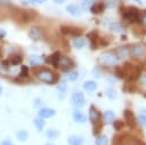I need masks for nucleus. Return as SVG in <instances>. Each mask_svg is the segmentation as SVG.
<instances>
[{
  "label": "nucleus",
  "mask_w": 146,
  "mask_h": 145,
  "mask_svg": "<svg viewBox=\"0 0 146 145\" xmlns=\"http://www.w3.org/2000/svg\"><path fill=\"white\" fill-rule=\"evenodd\" d=\"M60 31L65 35H71V37H75V38H78L79 35L82 34V30H80L76 26H70V25H62Z\"/></svg>",
  "instance_id": "obj_6"
},
{
  "label": "nucleus",
  "mask_w": 146,
  "mask_h": 145,
  "mask_svg": "<svg viewBox=\"0 0 146 145\" xmlns=\"http://www.w3.org/2000/svg\"><path fill=\"white\" fill-rule=\"evenodd\" d=\"M35 76L41 82L49 83V84H52V83H55L57 81V75L51 70H48V69H41V70H39L35 73Z\"/></svg>",
  "instance_id": "obj_3"
},
{
  "label": "nucleus",
  "mask_w": 146,
  "mask_h": 145,
  "mask_svg": "<svg viewBox=\"0 0 146 145\" xmlns=\"http://www.w3.org/2000/svg\"><path fill=\"white\" fill-rule=\"evenodd\" d=\"M46 136L49 138V139H55V138H57L58 136H59V130H57V129H48L47 131H46Z\"/></svg>",
  "instance_id": "obj_26"
},
{
  "label": "nucleus",
  "mask_w": 146,
  "mask_h": 145,
  "mask_svg": "<svg viewBox=\"0 0 146 145\" xmlns=\"http://www.w3.org/2000/svg\"><path fill=\"white\" fill-rule=\"evenodd\" d=\"M5 35H6V31H5L3 29L0 27V38H3Z\"/></svg>",
  "instance_id": "obj_42"
},
{
  "label": "nucleus",
  "mask_w": 146,
  "mask_h": 145,
  "mask_svg": "<svg viewBox=\"0 0 146 145\" xmlns=\"http://www.w3.org/2000/svg\"><path fill=\"white\" fill-rule=\"evenodd\" d=\"M42 35H43V32H42V29L40 26H32L29 31V37L34 41L41 40Z\"/></svg>",
  "instance_id": "obj_10"
},
{
  "label": "nucleus",
  "mask_w": 146,
  "mask_h": 145,
  "mask_svg": "<svg viewBox=\"0 0 146 145\" xmlns=\"http://www.w3.org/2000/svg\"><path fill=\"white\" fill-rule=\"evenodd\" d=\"M124 26L121 24V23H112L111 25H110V30L112 31V32H115V33H121V32H123L124 31Z\"/></svg>",
  "instance_id": "obj_21"
},
{
  "label": "nucleus",
  "mask_w": 146,
  "mask_h": 145,
  "mask_svg": "<svg viewBox=\"0 0 146 145\" xmlns=\"http://www.w3.org/2000/svg\"><path fill=\"white\" fill-rule=\"evenodd\" d=\"M114 118H115V113L113 111H106L104 114H103V120L104 122L106 123H111L114 121Z\"/></svg>",
  "instance_id": "obj_20"
},
{
  "label": "nucleus",
  "mask_w": 146,
  "mask_h": 145,
  "mask_svg": "<svg viewBox=\"0 0 146 145\" xmlns=\"http://www.w3.org/2000/svg\"><path fill=\"white\" fill-rule=\"evenodd\" d=\"M78 78H79V72L75 71V70L70 71V72L67 73V79H68L70 81H75Z\"/></svg>",
  "instance_id": "obj_29"
},
{
  "label": "nucleus",
  "mask_w": 146,
  "mask_h": 145,
  "mask_svg": "<svg viewBox=\"0 0 146 145\" xmlns=\"http://www.w3.org/2000/svg\"><path fill=\"white\" fill-rule=\"evenodd\" d=\"M44 145H54V144H51V143H47V144H44Z\"/></svg>",
  "instance_id": "obj_45"
},
{
  "label": "nucleus",
  "mask_w": 146,
  "mask_h": 145,
  "mask_svg": "<svg viewBox=\"0 0 146 145\" xmlns=\"http://www.w3.org/2000/svg\"><path fill=\"white\" fill-rule=\"evenodd\" d=\"M135 2H137V3H139V5H141L143 2H141V0H133Z\"/></svg>",
  "instance_id": "obj_44"
},
{
  "label": "nucleus",
  "mask_w": 146,
  "mask_h": 145,
  "mask_svg": "<svg viewBox=\"0 0 146 145\" xmlns=\"http://www.w3.org/2000/svg\"><path fill=\"white\" fill-rule=\"evenodd\" d=\"M138 82H139V84L141 87H146V71L140 73V75L138 78Z\"/></svg>",
  "instance_id": "obj_30"
},
{
  "label": "nucleus",
  "mask_w": 146,
  "mask_h": 145,
  "mask_svg": "<svg viewBox=\"0 0 146 145\" xmlns=\"http://www.w3.org/2000/svg\"><path fill=\"white\" fill-rule=\"evenodd\" d=\"M99 61L104 64V65H107V66H115L117 64V57L114 53L112 51H104L100 54L99 56Z\"/></svg>",
  "instance_id": "obj_4"
},
{
  "label": "nucleus",
  "mask_w": 146,
  "mask_h": 145,
  "mask_svg": "<svg viewBox=\"0 0 146 145\" xmlns=\"http://www.w3.org/2000/svg\"><path fill=\"white\" fill-rule=\"evenodd\" d=\"M68 145H83V138L79 135H72L67 139Z\"/></svg>",
  "instance_id": "obj_15"
},
{
  "label": "nucleus",
  "mask_w": 146,
  "mask_h": 145,
  "mask_svg": "<svg viewBox=\"0 0 146 145\" xmlns=\"http://www.w3.org/2000/svg\"><path fill=\"white\" fill-rule=\"evenodd\" d=\"M33 123H34V127H35V129L38 131H42V129L44 128V123L46 122H44V119H42L40 116H36V118H34Z\"/></svg>",
  "instance_id": "obj_18"
},
{
  "label": "nucleus",
  "mask_w": 146,
  "mask_h": 145,
  "mask_svg": "<svg viewBox=\"0 0 146 145\" xmlns=\"http://www.w3.org/2000/svg\"><path fill=\"white\" fill-rule=\"evenodd\" d=\"M60 53L59 51H56V53H54L49 58H48V62L50 63V64H52L55 67H58V61H59V58H60Z\"/></svg>",
  "instance_id": "obj_19"
},
{
  "label": "nucleus",
  "mask_w": 146,
  "mask_h": 145,
  "mask_svg": "<svg viewBox=\"0 0 146 145\" xmlns=\"http://www.w3.org/2000/svg\"><path fill=\"white\" fill-rule=\"evenodd\" d=\"M96 145H107L108 143V137L106 135H98L96 138Z\"/></svg>",
  "instance_id": "obj_27"
},
{
  "label": "nucleus",
  "mask_w": 146,
  "mask_h": 145,
  "mask_svg": "<svg viewBox=\"0 0 146 145\" xmlns=\"http://www.w3.org/2000/svg\"><path fill=\"white\" fill-rule=\"evenodd\" d=\"M96 88H97V83L95 81H92V80L86 81L83 83V89L87 90V91H94V90H96Z\"/></svg>",
  "instance_id": "obj_23"
},
{
  "label": "nucleus",
  "mask_w": 146,
  "mask_h": 145,
  "mask_svg": "<svg viewBox=\"0 0 146 145\" xmlns=\"http://www.w3.org/2000/svg\"><path fill=\"white\" fill-rule=\"evenodd\" d=\"M117 57V59H123L125 57H128L130 55L129 53V47L128 46H120L119 48H116L115 53H114Z\"/></svg>",
  "instance_id": "obj_12"
},
{
  "label": "nucleus",
  "mask_w": 146,
  "mask_h": 145,
  "mask_svg": "<svg viewBox=\"0 0 146 145\" xmlns=\"http://www.w3.org/2000/svg\"><path fill=\"white\" fill-rule=\"evenodd\" d=\"M123 116H124V120L127 122V124L130 127V128H135L136 124H137V119L133 114V112L129 108H125L124 112H123Z\"/></svg>",
  "instance_id": "obj_8"
},
{
  "label": "nucleus",
  "mask_w": 146,
  "mask_h": 145,
  "mask_svg": "<svg viewBox=\"0 0 146 145\" xmlns=\"http://www.w3.org/2000/svg\"><path fill=\"white\" fill-rule=\"evenodd\" d=\"M30 1L33 2V3H38V5H39V3H43L46 0H30Z\"/></svg>",
  "instance_id": "obj_41"
},
{
  "label": "nucleus",
  "mask_w": 146,
  "mask_h": 145,
  "mask_svg": "<svg viewBox=\"0 0 146 145\" xmlns=\"http://www.w3.org/2000/svg\"><path fill=\"white\" fill-rule=\"evenodd\" d=\"M89 120L94 124V134L98 136L99 130L103 129V122H102L103 118H102V113L94 105H91L89 108Z\"/></svg>",
  "instance_id": "obj_1"
},
{
  "label": "nucleus",
  "mask_w": 146,
  "mask_h": 145,
  "mask_svg": "<svg viewBox=\"0 0 146 145\" xmlns=\"http://www.w3.org/2000/svg\"><path fill=\"white\" fill-rule=\"evenodd\" d=\"M66 88H67V87H66L65 83H60V84L58 86V91H59V92H65V91H66Z\"/></svg>",
  "instance_id": "obj_36"
},
{
  "label": "nucleus",
  "mask_w": 146,
  "mask_h": 145,
  "mask_svg": "<svg viewBox=\"0 0 146 145\" xmlns=\"http://www.w3.org/2000/svg\"><path fill=\"white\" fill-rule=\"evenodd\" d=\"M106 95L110 99H115L116 98V91L113 88H107L106 89Z\"/></svg>",
  "instance_id": "obj_31"
},
{
  "label": "nucleus",
  "mask_w": 146,
  "mask_h": 145,
  "mask_svg": "<svg viewBox=\"0 0 146 145\" xmlns=\"http://www.w3.org/2000/svg\"><path fill=\"white\" fill-rule=\"evenodd\" d=\"M104 9H105V5L102 2H97V3H94L90 6V11L92 14H100V13H103Z\"/></svg>",
  "instance_id": "obj_17"
},
{
  "label": "nucleus",
  "mask_w": 146,
  "mask_h": 145,
  "mask_svg": "<svg viewBox=\"0 0 146 145\" xmlns=\"http://www.w3.org/2000/svg\"><path fill=\"white\" fill-rule=\"evenodd\" d=\"M122 17L129 23H140L141 15L139 10L135 7H127L122 9Z\"/></svg>",
  "instance_id": "obj_2"
},
{
  "label": "nucleus",
  "mask_w": 146,
  "mask_h": 145,
  "mask_svg": "<svg viewBox=\"0 0 146 145\" xmlns=\"http://www.w3.org/2000/svg\"><path fill=\"white\" fill-rule=\"evenodd\" d=\"M73 65H74V63H73V61L70 57H67V56H60V58L58 61V67L59 69H62L64 71H67L71 67H73Z\"/></svg>",
  "instance_id": "obj_9"
},
{
  "label": "nucleus",
  "mask_w": 146,
  "mask_h": 145,
  "mask_svg": "<svg viewBox=\"0 0 146 145\" xmlns=\"http://www.w3.org/2000/svg\"><path fill=\"white\" fill-rule=\"evenodd\" d=\"M1 94H2V89H1V87H0V96H1Z\"/></svg>",
  "instance_id": "obj_46"
},
{
  "label": "nucleus",
  "mask_w": 146,
  "mask_h": 145,
  "mask_svg": "<svg viewBox=\"0 0 146 145\" xmlns=\"http://www.w3.org/2000/svg\"><path fill=\"white\" fill-rule=\"evenodd\" d=\"M0 145H14V143H13L11 140L5 139V140H2V142H1V144H0Z\"/></svg>",
  "instance_id": "obj_39"
},
{
  "label": "nucleus",
  "mask_w": 146,
  "mask_h": 145,
  "mask_svg": "<svg viewBox=\"0 0 146 145\" xmlns=\"http://www.w3.org/2000/svg\"><path fill=\"white\" fill-rule=\"evenodd\" d=\"M113 127H114V129H115L116 131H120V130L123 129L124 122L121 121V120H114V121H113Z\"/></svg>",
  "instance_id": "obj_28"
},
{
  "label": "nucleus",
  "mask_w": 146,
  "mask_h": 145,
  "mask_svg": "<svg viewBox=\"0 0 146 145\" xmlns=\"http://www.w3.org/2000/svg\"><path fill=\"white\" fill-rule=\"evenodd\" d=\"M27 71H29V69L26 66H22V74L23 75H27Z\"/></svg>",
  "instance_id": "obj_40"
},
{
  "label": "nucleus",
  "mask_w": 146,
  "mask_h": 145,
  "mask_svg": "<svg viewBox=\"0 0 146 145\" xmlns=\"http://www.w3.org/2000/svg\"><path fill=\"white\" fill-rule=\"evenodd\" d=\"M99 71H100V69H99V67H95V69L92 70V74H94L96 78H99V76H100Z\"/></svg>",
  "instance_id": "obj_37"
},
{
  "label": "nucleus",
  "mask_w": 146,
  "mask_h": 145,
  "mask_svg": "<svg viewBox=\"0 0 146 145\" xmlns=\"http://www.w3.org/2000/svg\"><path fill=\"white\" fill-rule=\"evenodd\" d=\"M73 46H74V48H76V49H81V48H83V47L86 46V40H84L83 38H81V37L74 38V40H73Z\"/></svg>",
  "instance_id": "obj_22"
},
{
  "label": "nucleus",
  "mask_w": 146,
  "mask_h": 145,
  "mask_svg": "<svg viewBox=\"0 0 146 145\" xmlns=\"http://www.w3.org/2000/svg\"><path fill=\"white\" fill-rule=\"evenodd\" d=\"M137 121L143 126V127H146V115H144V114H140V115H138V119H137Z\"/></svg>",
  "instance_id": "obj_34"
},
{
  "label": "nucleus",
  "mask_w": 146,
  "mask_h": 145,
  "mask_svg": "<svg viewBox=\"0 0 146 145\" xmlns=\"http://www.w3.org/2000/svg\"><path fill=\"white\" fill-rule=\"evenodd\" d=\"M55 114H56V111L52 110V108H49V107H42V108H40L39 112H38V115H39L40 118H42V119H50V118H52Z\"/></svg>",
  "instance_id": "obj_11"
},
{
  "label": "nucleus",
  "mask_w": 146,
  "mask_h": 145,
  "mask_svg": "<svg viewBox=\"0 0 146 145\" xmlns=\"http://www.w3.org/2000/svg\"><path fill=\"white\" fill-rule=\"evenodd\" d=\"M29 62L31 65H39L43 62V58L41 56H38V55H31L29 57Z\"/></svg>",
  "instance_id": "obj_24"
},
{
  "label": "nucleus",
  "mask_w": 146,
  "mask_h": 145,
  "mask_svg": "<svg viewBox=\"0 0 146 145\" xmlns=\"http://www.w3.org/2000/svg\"><path fill=\"white\" fill-rule=\"evenodd\" d=\"M55 2H57V3H63L64 2V0H54Z\"/></svg>",
  "instance_id": "obj_43"
},
{
  "label": "nucleus",
  "mask_w": 146,
  "mask_h": 145,
  "mask_svg": "<svg viewBox=\"0 0 146 145\" xmlns=\"http://www.w3.org/2000/svg\"><path fill=\"white\" fill-rule=\"evenodd\" d=\"M10 62H11L13 65H17V64H19V63L22 62V57H21L19 55H15V56L10 59Z\"/></svg>",
  "instance_id": "obj_32"
},
{
  "label": "nucleus",
  "mask_w": 146,
  "mask_h": 145,
  "mask_svg": "<svg viewBox=\"0 0 146 145\" xmlns=\"http://www.w3.org/2000/svg\"><path fill=\"white\" fill-rule=\"evenodd\" d=\"M84 96L80 91H75L71 95V104L75 107H81L84 105Z\"/></svg>",
  "instance_id": "obj_7"
},
{
  "label": "nucleus",
  "mask_w": 146,
  "mask_h": 145,
  "mask_svg": "<svg viewBox=\"0 0 146 145\" xmlns=\"http://www.w3.org/2000/svg\"><path fill=\"white\" fill-rule=\"evenodd\" d=\"M16 137H17L18 140L25 142V140L29 138V132H27L26 130H24V129H19V130L16 132Z\"/></svg>",
  "instance_id": "obj_25"
},
{
  "label": "nucleus",
  "mask_w": 146,
  "mask_h": 145,
  "mask_svg": "<svg viewBox=\"0 0 146 145\" xmlns=\"http://www.w3.org/2000/svg\"><path fill=\"white\" fill-rule=\"evenodd\" d=\"M88 38L90 39V43H91V49H96L98 46V41H99V35H98V33L96 32V31H94V32H90L89 34H88Z\"/></svg>",
  "instance_id": "obj_13"
},
{
  "label": "nucleus",
  "mask_w": 146,
  "mask_h": 145,
  "mask_svg": "<svg viewBox=\"0 0 146 145\" xmlns=\"http://www.w3.org/2000/svg\"><path fill=\"white\" fill-rule=\"evenodd\" d=\"M66 11L70 13L71 15H73V16H78V15H80V13H81V8H80L78 5L70 3V5L66 6Z\"/></svg>",
  "instance_id": "obj_14"
},
{
  "label": "nucleus",
  "mask_w": 146,
  "mask_h": 145,
  "mask_svg": "<svg viewBox=\"0 0 146 145\" xmlns=\"http://www.w3.org/2000/svg\"><path fill=\"white\" fill-rule=\"evenodd\" d=\"M129 53L135 58H141L146 55V46L144 43H133L129 47Z\"/></svg>",
  "instance_id": "obj_5"
},
{
  "label": "nucleus",
  "mask_w": 146,
  "mask_h": 145,
  "mask_svg": "<svg viewBox=\"0 0 146 145\" xmlns=\"http://www.w3.org/2000/svg\"><path fill=\"white\" fill-rule=\"evenodd\" d=\"M115 75L120 79H124V73H123V70L122 67H116L115 69Z\"/></svg>",
  "instance_id": "obj_33"
},
{
  "label": "nucleus",
  "mask_w": 146,
  "mask_h": 145,
  "mask_svg": "<svg viewBox=\"0 0 146 145\" xmlns=\"http://www.w3.org/2000/svg\"><path fill=\"white\" fill-rule=\"evenodd\" d=\"M140 23L144 25V26H146V10L143 13V15H141V19H140Z\"/></svg>",
  "instance_id": "obj_38"
},
{
  "label": "nucleus",
  "mask_w": 146,
  "mask_h": 145,
  "mask_svg": "<svg viewBox=\"0 0 146 145\" xmlns=\"http://www.w3.org/2000/svg\"><path fill=\"white\" fill-rule=\"evenodd\" d=\"M105 7H106V8H113V7H115V1H113V0H108V1L106 2Z\"/></svg>",
  "instance_id": "obj_35"
},
{
  "label": "nucleus",
  "mask_w": 146,
  "mask_h": 145,
  "mask_svg": "<svg viewBox=\"0 0 146 145\" xmlns=\"http://www.w3.org/2000/svg\"><path fill=\"white\" fill-rule=\"evenodd\" d=\"M73 120L76 123H84L87 121V116L84 115V113H82L80 111H74L73 112Z\"/></svg>",
  "instance_id": "obj_16"
}]
</instances>
